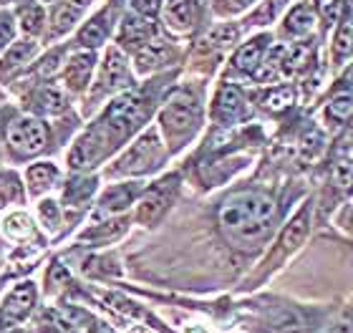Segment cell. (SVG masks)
Here are the masks:
<instances>
[{"label":"cell","mask_w":353,"mask_h":333,"mask_svg":"<svg viewBox=\"0 0 353 333\" xmlns=\"http://www.w3.org/2000/svg\"><path fill=\"white\" fill-rule=\"evenodd\" d=\"M149 111H152V101L144 94H121L119 99H114L103 109L101 117L76 139L68 154V164L74 170H88L99 164L103 157L121 147V141L132 137L141 126V121H147Z\"/></svg>","instance_id":"obj_1"},{"label":"cell","mask_w":353,"mask_h":333,"mask_svg":"<svg viewBox=\"0 0 353 333\" xmlns=\"http://www.w3.org/2000/svg\"><path fill=\"white\" fill-rule=\"evenodd\" d=\"M217 220L230 243L237 248H252L270 232L275 222V202L268 194L252 190L235 192L222 202Z\"/></svg>","instance_id":"obj_2"},{"label":"cell","mask_w":353,"mask_h":333,"mask_svg":"<svg viewBox=\"0 0 353 333\" xmlns=\"http://www.w3.org/2000/svg\"><path fill=\"white\" fill-rule=\"evenodd\" d=\"M202 126V106L192 91H176L159 114V129L172 152L182 149Z\"/></svg>","instance_id":"obj_3"},{"label":"cell","mask_w":353,"mask_h":333,"mask_svg":"<svg viewBox=\"0 0 353 333\" xmlns=\"http://www.w3.org/2000/svg\"><path fill=\"white\" fill-rule=\"evenodd\" d=\"M167 157H170V152L164 147V141L159 139V132L147 129L124 154L119 157L109 174L111 177H144V174H152L159 167H164Z\"/></svg>","instance_id":"obj_4"},{"label":"cell","mask_w":353,"mask_h":333,"mask_svg":"<svg viewBox=\"0 0 353 333\" xmlns=\"http://www.w3.org/2000/svg\"><path fill=\"white\" fill-rule=\"evenodd\" d=\"M6 139L15 157L28 159V157L41 154L48 147V129L36 117H18L8 124Z\"/></svg>","instance_id":"obj_5"},{"label":"cell","mask_w":353,"mask_h":333,"mask_svg":"<svg viewBox=\"0 0 353 333\" xmlns=\"http://www.w3.org/2000/svg\"><path fill=\"white\" fill-rule=\"evenodd\" d=\"M176 192H179V177L176 174L159 179L152 187H144L139 208H137V222H141V225H154L170 210Z\"/></svg>","instance_id":"obj_6"},{"label":"cell","mask_w":353,"mask_h":333,"mask_svg":"<svg viewBox=\"0 0 353 333\" xmlns=\"http://www.w3.org/2000/svg\"><path fill=\"white\" fill-rule=\"evenodd\" d=\"M36 298H38V290L33 283L30 281L18 283V285L6 296L3 305H0V331L18 326L21 321L28 319V313L33 311V305H36Z\"/></svg>","instance_id":"obj_7"},{"label":"cell","mask_w":353,"mask_h":333,"mask_svg":"<svg viewBox=\"0 0 353 333\" xmlns=\"http://www.w3.org/2000/svg\"><path fill=\"white\" fill-rule=\"evenodd\" d=\"M132 86V76H129V66H126L124 56L119 48H109L103 56L101 71H99V81H96L94 99H101L106 94H114L119 89Z\"/></svg>","instance_id":"obj_8"},{"label":"cell","mask_w":353,"mask_h":333,"mask_svg":"<svg viewBox=\"0 0 353 333\" xmlns=\"http://www.w3.org/2000/svg\"><path fill=\"white\" fill-rule=\"evenodd\" d=\"M248 117V99L235 83H222L212 101V119L222 126H232Z\"/></svg>","instance_id":"obj_9"},{"label":"cell","mask_w":353,"mask_h":333,"mask_svg":"<svg viewBox=\"0 0 353 333\" xmlns=\"http://www.w3.org/2000/svg\"><path fill=\"white\" fill-rule=\"evenodd\" d=\"M144 192V182H121V185H111L106 192L101 194V200L94 210V220H103V217L119 215L124 212L134 200Z\"/></svg>","instance_id":"obj_10"},{"label":"cell","mask_w":353,"mask_h":333,"mask_svg":"<svg viewBox=\"0 0 353 333\" xmlns=\"http://www.w3.org/2000/svg\"><path fill=\"white\" fill-rule=\"evenodd\" d=\"M152 36H154V26L137 13L126 15L124 21H121V28H119V43L124 46V48H137L139 51Z\"/></svg>","instance_id":"obj_11"},{"label":"cell","mask_w":353,"mask_h":333,"mask_svg":"<svg viewBox=\"0 0 353 333\" xmlns=\"http://www.w3.org/2000/svg\"><path fill=\"white\" fill-rule=\"evenodd\" d=\"M268 43H270V38L268 36H258V38H252V41H248V43L235 53L232 68L240 71V74H255V71L260 68V63L265 61Z\"/></svg>","instance_id":"obj_12"},{"label":"cell","mask_w":353,"mask_h":333,"mask_svg":"<svg viewBox=\"0 0 353 333\" xmlns=\"http://www.w3.org/2000/svg\"><path fill=\"white\" fill-rule=\"evenodd\" d=\"M26 179H28L30 194H36L38 197V194H46L48 190L56 187V182L61 179V172L53 162H36L28 167Z\"/></svg>","instance_id":"obj_13"},{"label":"cell","mask_w":353,"mask_h":333,"mask_svg":"<svg viewBox=\"0 0 353 333\" xmlns=\"http://www.w3.org/2000/svg\"><path fill=\"white\" fill-rule=\"evenodd\" d=\"M172 56V48L167 46V41H147V43L141 46L139 51H137V68H139V74H149V71H154V68L164 66Z\"/></svg>","instance_id":"obj_14"},{"label":"cell","mask_w":353,"mask_h":333,"mask_svg":"<svg viewBox=\"0 0 353 333\" xmlns=\"http://www.w3.org/2000/svg\"><path fill=\"white\" fill-rule=\"evenodd\" d=\"M94 63H96L94 53H76L74 59L68 61L66 74H63L68 89H74V91L86 89L88 76H91V71H94Z\"/></svg>","instance_id":"obj_15"},{"label":"cell","mask_w":353,"mask_h":333,"mask_svg":"<svg viewBox=\"0 0 353 333\" xmlns=\"http://www.w3.org/2000/svg\"><path fill=\"white\" fill-rule=\"evenodd\" d=\"M316 26V13H313V8L308 3H301V6H295L290 13H288L285 23H283V30H285V36L290 38H301V36H308L310 30Z\"/></svg>","instance_id":"obj_16"},{"label":"cell","mask_w":353,"mask_h":333,"mask_svg":"<svg viewBox=\"0 0 353 333\" xmlns=\"http://www.w3.org/2000/svg\"><path fill=\"white\" fill-rule=\"evenodd\" d=\"M88 0H68V3H61L56 10H53V36H63L66 30H71L79 21V15L86 10Z\"/></svg>","instance_id":"obj_17"},{"label":"cell","mask_w":353,"mask_h":333,"mask_svg":"<svg viewBox=\"0 0 353 333\" xmlns=\"http://www.w3.org/2000/svg\"><path fill=\"white\" fill-rule=\"evenodd\" d=\"M194 3L192 0H170L167 8H164V21L170 23V28L179 30H190L194 26Z\"/></svg>","instance_id":"obj_18"},{"label":"cell","mask_w":353,"mask_h":333,"mask_svg":"<svg viewBox=\"0 0 353 333\" xmlns=\"http://www.w3.org/2000/svg\"><path fill=\"white\" fill-rule=\"evenodd\" d=\"M111 30V18H109V10H101L99 15H94L91 21L86 23L79 33V43L88 46V48H94V46H101L106 41Z\"/></svg>","instance_id":"obj_19"},{"label":"cell","mask_w":353,"mask_h":333,"mask_svg":"<svg viewBox=\"0 0 353 333\" xmlns=\"http://www.w3.org/2000/svg\"><path fill=\"white\" fill-rule=\"evenodd\" d=\"M308 228H310V208H303L301 212L293 217V222L283 230V235H280V245H283V250H288V252L295 250V248L305 240Z\"/></svg>","instance_id":"obj_20"},{"label":"cell","mask_w":353,"mask_h":333,"mask_svg":"<svg viewBox=\"0 0 353 333\" xmlns=\"http://www.w3.org/2000/svg\"><path fill=\"white\" fill-rule=\"evenodd\" d=\"M63 106H66V94L59 86H43L30 99V109L38 114H59Z\"/></svg>","instance_id":"obj_21"},{"label":"cell","mask_w":353,"mask_h":333,"mask_svg":"<svg viewBox=\"0 0 353 333\" xmlns=\"http://www.w3.org/2000/svg\"><path fill=\"white\" fill-rule=\"evenodd\" d=\"M3 232L10 240H15V243H26V240H30V237L36 235V225H33V220L26 212H13V215L6 217V222H3Z\"/></svg>","instance_id":"obj_22"},{"label":"cell","mask_w":353,"mask_h":333,"mask_svg":"<svg viewBox=\"0 0 353 333\" xmlns=\"http://www.w3.org/2000/svg\"><path fill=\"white\" fill-rule=\"evenodd\" d=\"M18 23H21L23 33L38 36L43 30V10H41V6L30 3V0H21V6H18Z\"/></svg>","instance_id":"obj_23"},{"label":"cell","mask_w":353,"mask_h":333,"mask_svg":"<svg viewBox=\"0 0 353 333\" xmlns=\"http://www.w3.org/2000/svg\"><path fill=\"white\" fill-rule=\"evenodd\" d=\"M94 190H96L94 177H74L66 185V190H63V202L71 205V208H76L79 202L88 200V197L94 194Z\"/></svg>","instance_id":"obj_24"},{"label":"cell","mask_w":353,"mask_h":333,"mask_svg":"<svg viewBox=\"0 0 353 333\" xmlns=\"http://www.w3.org/2000/svg\"><path fill=\"white\" fill-rule=\"evenodd\" d=\"M353 114V91H339L336 97L325 106V119H331L333 124H343Z\"/></svg>","instance_id":"obj_25"},{"label":"cell","mask_w":353,"mask_h":333,"mask_svg":"<svg viewBox=\"0 0 353 333\" xmlns=\"http://www.w3.org/2000/svg\"><path fill=\"white\" fill-rule=\"evenodd\" d=\"M36 51H38V46L33 43V41H18V43L6 53V59L0 61V71L6 74V71H10V68L21 66V63H26V61L33 59Z\"/></svg>","instance_id":"obj_26"},{"label":"cell","mask_w":353,"mask_h":333,"mask_svg":"<svg viewBox=\"0 0 353 333\" xmlns=\"http://www.w3.org/2000/svg\"><path fill=\"white\" fill-rule=\"evenodd\" d=\"M124 232V222H99L96 228L86 230L81 235L83 243H96V245H103V243H111L114 237H119Z\"/></svg>","instance_id":"obj_27"},{"label":"cell","mask_w":353,"mask_h":333,"mask_svg":"<svg viewBox=\"0 0 353 333\" xmlns=\"http://www.w3.org/2000/svg\"><path fill=\"white\" fill-rule=\"evenodd\" d=\"M263 109L268 111H283L288 106L293 104V89H288V86H272L263 94Z\"/></svg>","instance_id":"obj_28"},{"label":"cell","mask_w":353,"mask_h":333,"mask_svg":"<svg viewBox=\"0 0 353 333\" xmlns=\"http://www.w3.org/2000/svg\"><path fill=\"white\" fill-rule=\"evenodd\" d=\"M0 200L3 202H23V190L18 174L0 170Z\"/></svg>","instance_id":"obj_29"},{"label":"cell","mask_w":353,"mask_h":333,"mask_svg":"<svg viewBox=\"0 0 353 333\" xmlns=\"http://www.w3.org/2000/svg\"><path fill=\"white\" fill-rule=\"evenodd\" d=\"M36 331L41 333H74L71 331V321H66L59 311H46L38 321Z\"/></svg>","instance_id":"obj_30"},{"label":"cell","mask_w":353,"mask_h":333,"mask_svg":"<svg viewBox=\"0 0 353 333\" xmlns=\"http://www.w3.org/2000/svg\"><path fill=\"white\" fill-rule=\"evenodd\" d=\"M38 220L48 232H56L61 225V208L56 200H43L38 202Z\"/></svg>","instance_id":"obj_31"},{"label":"cell","mask_w":353,"mask_h":333,"mask_svg":"<svg viewBox=\"0 0 353 333\" xmlns=\"http://www.w3.org/2000/svg\"><path fill=\"white\" fill-rule=\"evenodd\" d=\"M333 53H336V61L348 59V56L353 53V21H343V26L339 28Z\"/></svg>","instance_id":"obj_32"},{"label":"cell","mask_w":353,"mask_h":333,"mask_svg":"<svg viewBox=\"0 0 353 333\" xmlns=\"http://www.w3.org/2000/svg\"><path fill=\"white\" fill-rule=\"evenodd\" d=\"M333 182L343 190V192L353 194V162L351 159H341L333 167Z\"/></svg>","instance_id":"obj_33"},{"label":"cell","mask_w":353,"mask_h":333,"mask_svg":"<svg viewBox=\"0 0 353 333\" xmlns=\"http://www.w3.org/2000/svg\"><path fill=\"white\" fill-rule=\"evenodd\" d=\"M237 26H232V23H222V26H217V28L210 33V43L220 46V48H225V46H232L237 41Z\"/></svg>","instance_id":"obj_34"},{"label":"cell","mask_w":353,"mask_h":333,"mask_svg":"<svg viewBox=\"0 0 353 333\" xmlns=\"http://www.w3.org/2000/svg\"><path fill=\"white\" fill-rule=\"evenodd\" d=\"M288 0H265V6L260 8L258 13L250 18V26H265V23L275 21V15L283 6H285Z\"/></svg>","instance_id":"obj_35"},{"label":"cell","mask_w":353,"mask_h":333,"mask_svg":"<svg viewBox=\"0 0 353 333\" xmlns=\"http://www.w3.org/2000/svg\"><path fill=\"white\" fill-rule=\"evenodd\" d=\"M252 3H255V0H217V3H214V10L222 15H235V13L248 10Z\"/></svg>","instance_id":"obj_36"},{"label":"cell","mask_w":353,"mask_h":333,"mask_svg":"<svg viewBox=\"0 0 353 333\" xmlns=\"http://www.w3.org/2000/svg\"><path fill=\"white\" fill-rule=\"evenodd\" d=\"M15 28H13V18L8 13H0V51L10 43V38H13Z\"/></svg>","instance_id":"obj_37"},{"label":"cell","mask_w":353,"mask_h":333,"mask_svg":"<svg viewBox=\"0 0 353 333\" xmlns=\"http://www.w3.org/2000/svg\"><path fill=\"white\" fill-rule=\"evenodd\" d=\"M134 10L141 15H154L159 10V0H132Z\"/></svg>","instance_id":"obj_38"},{"label":"cell","mask_w":353,"mask_h":333,"mask_svg":"<svg viewBox=\"0 0 353 333\" xmlns=\"http://www.w3.org/2000/svg\"><path fill=\"white\" fill-rule=\"evenodd\" d=\"M339 222H341V225H343V230H348V232H351V235H353V200L348 202L346 208L341 210Z\"/></svg>","instance_id":"obj_39"},{"label":"cell","mask_w":353,"mask_h":333,"mask_svg":"<svg viewBox=\"0 0 353 333\" xmlns=\"http://www.w3.org/2000/svg\"><path fill=\"white\" fill-rule=\"evenodd\" d=\"M56 68H59V53H51V56L43 61V66H41V74L48 76V74H53Z\"/></svg>","instance_id":"obj_40"},{"label":"cell","mask_w":353,"mask_h":333,"mask_svg":"<svg viewBox=\"0 0 353 333\" xmlns=\"http://www.w3.org/2000/svg\"><path fill=\"white\" fill-rule=\"evenodd\" d=\"M328 333H353V321H343L339 326H333Z\"/></svg>","instance_id":"obj_41"}]
</instances>
